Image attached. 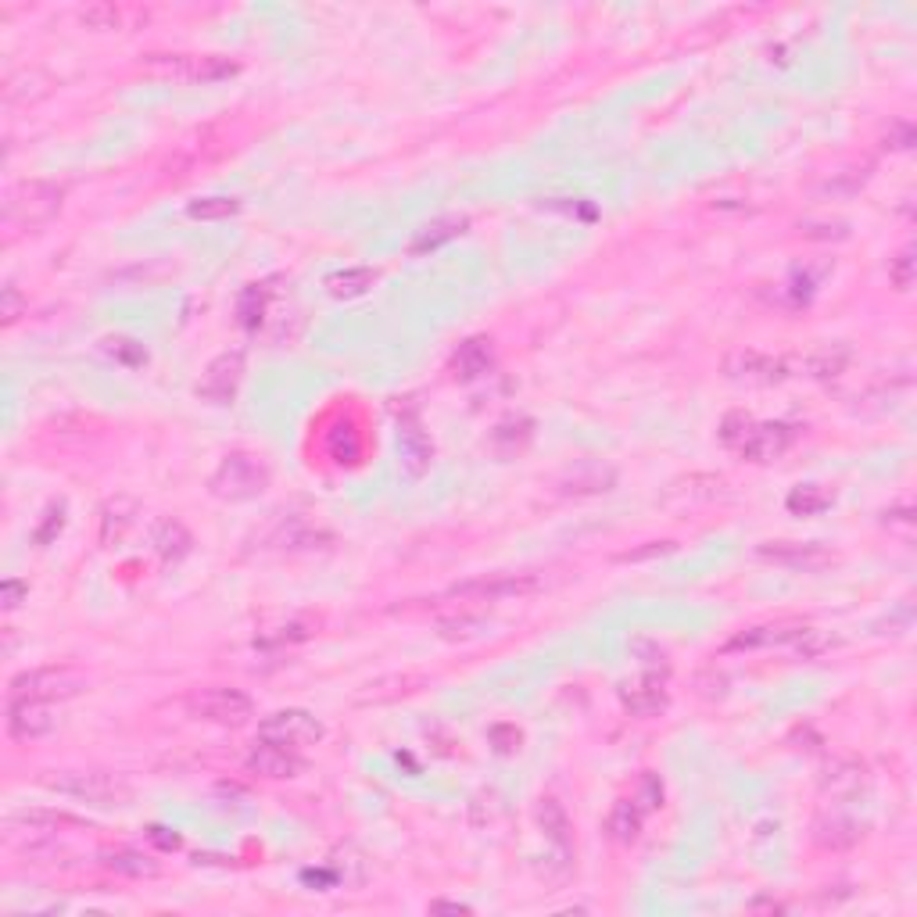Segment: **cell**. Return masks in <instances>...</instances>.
<instances>
[{"instance_id":"cell-1","label":"cell","mask_w":917,"mask_h":917,"mask_svg":"<svg viewBox=\"0 0 917 917\" xmlns=\"http://www.w3.org/2000/svg\"><path fill=\"white\" fill-rule=\"evenodd\" d=\"M65 187L54 180H22L4 201V223L11 230H40L61 212Z\"/></svg>"},{"instance_id":"cell-2","label":"cell","mask_w":917,"mask_h":917,"mask_svg":"<svg viewBox=\"0 0 917 917\" xmlns=\"http://www.w3.org/2000/svg\"><path fill=\"white\" fill-rule=\"evenodd\" d=\"M269 488V466L251 452H230L215 466L208 491L223 502H248Z\"/></svg>"},{"instance_id":"cell-3","label":"cell","mask_w":917,"mask_h":917,"mask_svg":"<svg viewBox=\"0 0 917 917\" xmlns=\"http://www.w3.org/2000/svg\"><path fill=\"white\" fill-rule=\"evenodd\" d=\"M86 688V678L76 667H40L18 674L8 685V699H33V703H61Z\"/></svg>"},{"instance_id":"cell-4","label":"cell","mask_w":917,"mask_h":917,"mask_svg":"<svg viewBox=\"0 0 917 917\" xmlns=\"http://www.w3.org/2000/svg\"><path fill=\"white\" fill-rule=\"evenodd\" d=\"M54 792L61 796H72L79 803H90V806H126L129 803V785L112 774H101V771H69V774H58V778H47Z\"/></svg>"},{"instance_id":"cell-5","label":"cell","mask_w":917,"mask_h":917,"mask_svg":"<svg viewBox=\"0 0 917 917\" xmlns=\"http://www.w3.org/2000/svg\"><path fill=\"white\" fill-rule=\"evenodd\" d=\"M187 713L198 720H208V724H230V728H240L248 724L255 706L244 692L237 688H198V692L187 699Z\"/></svg>"},{"instance_id":"cell-6","label":"cell","mask_w":917,"mask_h":917,"mask_svg":"<svg viewBox=\"0 0 917 917\" xmlns=\"http://www.w3.org/2000/svg\"><path fill=\"white\" fill-rule=\"evenodd\" d=\"M534 592H541L538 574H484L477 581L455 584L448 595L463 602H506V599H527Z\"/></svg>"},{"instance_id":"cell-7","label":"cell","mask_w":917,"mask_h":917,"mask_svg":"<svg viewBox=\"0 0 917 917\" xmlns=\"http://www.w3.org/2000/svg\"><path fill=\"white\" fill-rule=\"evenodd\" d=\"M258 738L269 742V746H287V749L316 746L319 738H323V720L309 710H280L258 724Z\"/></svg>"},{"instance_id":"cell-8","label":"cell","mask_w":917,"mask_h":917,"mask_svg":"<svg viewBox=\"0 0 917 917\" xmlns=\"http://www.w3.org/2000/svg\"><path fill=\"white\" fill-rule=\"evenodd\" d=\"M398 463H402L405 477L412 480L427 477L430 463H434V445H430L427 430L420 423V412L412 405L398 409Z\"/></svg>"},{"instance_id":"cell-9","label":"cell","mask_w":917,"mask_h":917,"mask_svg":"<svg viewBox=\"0 0 917 917\" xmlns=\"http://www.w3.org/2000/svg\"><path fill=\"white\" fill-rule=\"evenodd\" d=\"M724 373H728L735 384L771 387V384H781V380H789V362L746 348V352H731L728 355V362H724Z\"/></svg>"},{"instance_id":"cell-10","label":"cell","mask_w":917,"mask_h":917,"mask_svg":"<svg viewBox=\"0 0 917 917\" xmlns=\"http://www.w3.org/2000/svg\"><path fill=\"white\" fill-rule=\"evenodd\" d=\"M617 488V470L599 459H581V463L566 466L563 477L556 480V491L566 498H588V495H606Z\"/></svg>"},{"instance_id":"cell-11","label":"cell","mask_w":917,"mask_h":917,"mask_svg":"<svg viewBox=\"0 0 917 917\" xmlns=\"http://www.w3.org/2000/svg\"><path fill=\"white\" fill-rule=\"evenodd\" d=\"M240 380H244V352H223L219 359L208 362L198 395L212 405H230L237 398Z\"/></svg>"},{"instance_id":"cell-12","label":"cell","mask_w":917,"mask_h":917,"mask_svg":"<svg viewBox=\"0 0 917 917\" xmlns=\"http://www.w3.org/2000/svg\"><path fill=\"white\" fill-rule=\"evenodd\" d=\"M756 556L767 559V563L789 566V570H803V574H814V570H824V566L835 563L832 552L817 545V541H767V545L756 549Z\"/></svg>"},{"instance_id":"cell-13","label":"cell","mask_w":917,"mask_h":917,"mask_svg":"<svg viewBox=\"0 0 917 917\" xmlns=\"http://www.w3.org/2000/svg\"><path fill=\"white\" fill-rule=\"evenodd\" d=\"M849 359H853V348L842 341L835 344H817V348H810L806 355H799V359H785L789 362V377H810V380H832L839 377V373H846Z\"/></svg>"},{"instance_id":"cell-14","label":"cell","mask_w":917,"mask_h":917,"mask_svg":"<svg viewBox=\"0 0 917 917\" xmlns=\"http://www.w3.org/2000/svg\"><path fill=\"white\" fill-rule=\"evenodd\" d=\"M796 441V427L792 423H753L746 445L738 448L742 459L749 463H774L778 455H785Z\"/></svg>"},{"instance_id":"cell-15","label":"cell","mask_w":917,"mask_h":917,"mask_svg":"<svg viewBox=\"0 0 917 917\" xmlns=\"http://www.w3.org/2000/svg\"><path fill=\"white\" fill-rule=\"evenodd\" d=\"M620 703L631 717H660L667 710V678L645 670L642 678L620 685Z\"/></svg>"},{"instance_id":"cell-16","label":"cell","mask_w":917,"mask_h":917,"mask_svg":"<svg viewBox=\"0 0 917 917\" xmlns=\"http://www.w3.org/2000/svg\"><path fill=\"white\" fill-rule=\"evenodd\" d=\"M54 731L51 703H33V699H8V735L18 742H36V738Z\"/></svg>"},{"instance_id":"cell-17","label":"cell","mask_w":917,"mask_h":917,"mask_svg":"<svg viewBox=\"0 0 917 917\" xmlns=\"http://www.w3.org/2000/svg\"><path fill=\"white\" fill-rule=\"evenodd\" d=\"M803 620H774V624H756L738 631L724 652H753V649H774V645H792L796 635L803 631Z\"/></svg>"},{"instance_id":"cell-18","label":"cell","mask_w":917,"mask_h":917,"mask_svg":"<svg viewBox=\"0 0 917 917\" xmlns=\"http://www.w3.org/2000/svg\"><path fill=\"white\" fill-rule=\"evenodd\" d=\"M248 771L262 774V778L283 781V778H298V774L305 771V760L287 746H269V742H262V746L248 756Z\"/></svg>"},{"instance_id":"cell-19","label":"cell","mask_w":917,"mask_h":917,"mask_svg":"<svg viewBox=\"0 0 917 917\" xmlns=\"http://www.w3.org/2000/svg\"><path fill=\"white\" fill-rule=\"evenodd\" d=\"M491 366H495V355H491L488 337H470V341L459 344V352L452 355L455 377L463 380V384H473V380L488 377Z\"/></svg>"},{"instance_id":"cell-20","label":"cell","mask_w":917,"mask_h":917,"mask_svg":"<svg viewBox=\"0 0 917 917\" xmlns=\"http://www.w3.org/2000/svg\"><path fill=\"white\" fill-rule=\"evenodd\" d=\"M538 824L541 832H545V839L556 846V853L563 860H570V849H574V828H570V817H566L563 803L559 799H541L538 803Z\"/></svg>"},{"instance_id":"cell-21","label":"cell","mask_w":917,"mask_h":917,"mask_svg":"<svg viewBox=\"0 0 917 917\" xmlns=\"http://www.w3.org/2000/svg\"><path fill=\"white\" fill-rule=\"evenodd\" d=\"M860 835H864V828H860L853 817H846V814H821L814 821V839L821 842L824 849H849V846H857L860 842Z\"/></svg>"},{"instance_id":"cell-22","label":"cell","mask_w":917,"mask_h":917,"mask_svg":"<svg viewBox=\"0 0 917 917\" xmlns=\"http://www.w3.org/2000/svg\"><path fill=\"white\" fill-rule=\"evenodd\" d=\"M466 226H470V219H466V215H441V219L427 223L420 233H416V237H412L409 251H412V255H427V251H438L441 244H448V240L459 237Z\"/></svg>"},{"instance_id":"cell-23","label":"cell","mask_w":917,"mask_h":917,"mask_svg":"<svg viewBox=\"0 0 917 917\" xmlns=\"http://www.w3.org/2000/svg\"><path fill=\"white\" fill-rule=\"evenodd\" d=\"M8 828H22L29 835H54L61 828H83V821L72 814H58V810H18L11 814Z\"/></svg>"},{"instance_id":"cell-24","label":"cell","mask_w":917,"mask_h":917,"mask_svg":"<svg viewBox=\"0 0 917 917\" xmlns=\"http://www.w3.org/2000/svg\"><path fill=\"white\" fill-rule=\"evenodd\" d=\"M151 545H155V552L165 559V563H180V559L190 556V549H194V538H190V531L180 520H162L155 527Z\"/></svg>"},{"instance_id":"cell-25","label":"cell","mask_w":917,"mask_h":917,"mask_svg":"<svg viewBox=\"0 0 917 917\" xmlns=\"http://www.w3.org/2000/svg\"><path fill=\"white\" fill-rule=\"evenodd\" d=\"M642 806L635 803V799H620L613 810H609L606 817V832L613 842H620V846H631V842L638 839V832H642Z\"/></svg>"},{"instance_id":"cell-26","label":"cell","mask_w":917,"mask_h":917,"mask_svg":"<svg viewBox=\"0 0 917 917\" xmlns=\"http://www.w3.org/2000/svg\"><path fill=\"white\" fill-rule=\"evenodd\" d=\"M864 767L857 760H835L828 771L821 774V789L832 792V796H853V792L864 789Z\"/></svg>"},{"instance_id":"cell-27","label":"cell","mask_w":917,"mask_h":917,"mask_svg":"<svg viewBox=\"0 0 917 917\" xmlns=\"http://www.w3.org/2000/svg\"><path fill=\"white\" fill-rule=\"evenodd\" d=\"M373 280H377V273L366 266L337 269V273L326 276V291L334 294V298H359V294H366L373 287Z\"/></svg>"},{"instance_id":"cell-28","label":"cell","mask_w":917,"mask_h":917,"mask_svg":"<svg viewBox=\"0 0 917 917\" xmlns=\"http://www.w3.org/2000/svg\"><path fill=\"white\" fill-rule=\"evenodd\" d=\"M101 864L112 867V871H119V875H129V878L158 875V860L144 857V853H137V849H115V853H104Z\"/></svg>"},{"instance_id":"cell-29","label":"cell","mask_w":917,"mask_h":917,"mask_svg":"<svg viewBox=\"0 0 917 917\" xmlns=\"http://www.w3.org/2000/svg\"><path fill=\"white\" fill-rule=\"evenodd\" d=\"M785 506H789L792 516H817L824 509H832V495L824 488H817V484H799V488L789 491Z\"/></svg>"},{"instance_id":"cell-30","label":"cell","mask_w":917,"mask_h":917,"mask_svg":"<svg viewBox=\"0 0 917 917\" xmlns=\"http://www.w3.org/2000/svg\"><path fill=\"white\" fill-rule=\"evenodd\" d=\"M484 631H488V620L470 617V613L438 620V635L445 638V642H466V638H477V635H484Z\"/></svg>"},{"instance_id":"cell-31","label":"cell","mask_w":917,"mask_h":917,"mask_svg":"<svg viewBox=\"0 0 917 917\" xmlns=\"http://www.w3.org/2000/svg\"><path fill=\"white\" fill-rule=\"evenodd\" d=\"M240 212V201L237 198H198L187 205L190 219H201V223H215V219H230V215Z\"/></svg>"},{"instance_id":"cell-32","label":"cell","mask_w":917,"mask_h":917,"mask_svg":"<svg viewBox=\"0 0 917 917\" xmlns=\"http://www.w3.org/2000/svg\"><path fill=\"white\" fill-rule=\"evenodd\" d=\"M362 452V441L359 434H355L352 423H337L334 430H330V455H334L337 463H355Z\"/></svg>"},{"instance_id":"cell-33","label":"cell","mask_w":917,"mask_h":917,"mask_svg":"<svg viewBox=\"0 0 917 917\" xmlns=\"http://www.w3.org/2000/svg\"><path fill=\"white\" fill-rule=\"evenodd\" d=\"M129 523H133V502L119 498V502H112V506H104V516H101V541L104 545H108L112 538H122V531H126Z\"/></svg>"},{"instance_id":"cell-34","label":"cell","mask_w":917,"mask_h":917,"mask_svg":"<svg viewBox=\"0 0 917 917\" xmlns=\"http://www.w3.org/2000/svg\"><path fill=\"white\" fill-rule=\"evenodd\" d=\"M240 65L230 58H219V54H205L198 58V69H194V83H223V79L237 76Z\"/></svg>"},{"instance_id":"cell-35","label":"cell","mask_w":917,"mask_h":917,"mask_svg":"<svg viewBox=\"0 0 917 917\" xmlns=\"http://www.w3.org/2000/svg\"><path fill=\"white\" fill-rule=\"evenodd\" d=\"M832 645H835V638L828 635V631H821V627H803L796 635V642H792V649H796V656H803V660H817V656H824Z\"/></svg>"},{"instance_id":"cell-36","label":"cell","mask_w":917,"mask_h":917,"mask_svg":"<svg viewBox=\"0 0 917 917\" xmlns=\"http://www.w3.org/2000/svg\"><path fill=\"white\" fill-rule=\"evenodd\" d=\"M753 416H746V412H731V416H724V423H720V441L731 448V452H738V448L746 445L749 430H753Z\"/></svg>"},{"instance_id":"cell-37","label":"cell","mask_w":917,"mask_h":917,"mask_svg":"<svg viewBox=\"0 0 917 917\" xmlns=\"http://www.w3.org/2000/svg\"><path fill=\"white\" fill-rule=\"evenodd\" d=\"M871 180V165H864V169H849L842 172V176H835V180H828L821 187V194H832V198H849V194H857L864 183Z\"/></svg>"},{"instance_id":"cell-38","label":"cell","mask_w":917,"mask_h":917,"mask_svg":"<svg viewBox=\"0 0 917 917\" xmlns=\"http://www.w3.org/2000/svg\"><path fill=\"white\" fill-rule=\"evenodd\" d=\"M79 22L86 29H119L122 26V11L115 4H90V8L79 11Z\"/></svg>"},{"instance_id":"cell-39","label":"cell","mask_w":917,"mask_h":917,"mask_svg":"<svg viewBox=\"0 0 917 917\" xmlns=\"http://www.w3.org/2000/svg\"><path fill=\"white\" fill-rule=\"evenodd\" d=\"M104 352L112 355V359L126 362V366H144L147 362V352L137 341H129V337H108V341H104Z\"/></svg>"},{"instance_id":"cell-40","label":"cell","mask_w":917,"mask_h":917,"mask_svg":"<svg viewBox=\"0 0 917 917\" xmlns=\"http://www.w3.org/2000/svg\"><path fill=\"white\" fill-rule=\"evenodd\" d=\"M914 248H903L900 255L889 262V280L896 283V291H910L914 287Z\"/></svg>"},{"instance_id":"cell-41","label":"cell","mask_w":917,"mask_h":917,"mask_svg":"<svg viewBox=\"0 0 917 917\" xmlns=\"http://www.w3.org/2000/svg\"><path fill=\"white\" fill-rule=\"evenodd\" d=\"M22 312H26V298H22V291H18L15 283H8L4 294H0V323L11 326Z\"/></svg>"},{"instance_id":"cell-42","label":"cell","mask_w":917,"mask_h":917,"mask_svg":"<svg viewBox=\"0 0 917 917\" xmlns=\"http://www.w3.org/2000/svg\"><path fill=\"white\" fill-rule=\"evenodd\" d=\"M488 738H491V746H495L502 756H513L523 742V735L513 728V724H495V728L488 731Z\"/></svg>"},{"instance_id":"cell-43","label":"cell","mask_w":917,"mask_h":917,"mask_svg":"<svg viewBox=\"0 0 917 917\" xmlns=\"http://www.w3.org/2000/svg\"><path fill=\"white\" fill-rule=\"evenodd\" d=\"M258 319H262V291H258V287H248L244 298H240V323L248 326V330H255Z\"/></svg>"},{"instance_id":"cell-44","label":"cell","mask_w":917,"mask_h":917,"mask_svg":"<svg viewBox=\"0 0 917 917\" xmlns=\"http://www.w3.org/2000/svg\"><path fill=\"white\" fill-rule=\"evenodd\" d=\"M635 803L642 806V810H656V806L663 803V785H660V778H656V774H645V778H642Z\"/></svg>"},{"instance_id":"cell-45","label":"cell","mask_w":917,"mask_h":917,"mask_svg":"<svg viewBox=\"0 0 917 917\" xmlns=\"http://www.w3.org/2000/svg\"><path fill=\"white\" fill-rule=\"evenodd\" d=\"M29 595V588L18 577H8V581L0 584V606H4V613H15L18 606H22V599Z\"/></svg>"},{"instance_id":"cell-46","label":"cell","mask_w":917,"mask_h":917,"mask_svg":"<svg viewBox=\"0 0 917 917\" xmlns=\"http://www.w3.org/2000/svg\"><path fill=\"white\" fill-rule=\"evenodd\" d=\"M799 230H803V237H814V240H842V237H849L846 223H803Z\"/></svg>"},{"instance_id":"cell-47","label":"cell","mask_w":917,"mask_h":917,"mask_svg":"<svg viewBox=\"0 0 917 917\" xmlns=\"http://www.w3.org/2000/svg\"><path fill=\"white\" fill-rule=\"evenodd\" d=\"M885 523H889V527H896V531L910 534V531H914V513H910V506L889 509V513H885Z\"/></svg>"},{"instance_id":"cell-48","label":"cell","mask_w":917,"mask_h":917,"mask_svg":"<svg viewBox=\"0 0 917 917\" xmlns=\"http://www.w3.org/2000/svg\"><path fill=\"white\" fill-rule=\"evenodd\" d=\"M61 523H65V506H58V509H51V513H47V523H43L40 531H36V541H40V545H43V541H51L54 531H61Z\"/></svg>"},{"instance_id":"cell-49","label":"cell","mask_w":917,"mask_h":917,"mask_svg":"<svg viewBox=\"0 0 917 917\" xmlns=\"http://www.w3.org/2000/svg\"><path fill=\"white\" fill-rule=\"evenodd\" d=\"M147 839L155 842L158 849H180V835H172L169 828H162V824H155V828L147 832Z\"/></svg>"},{"instance_id":"cell-50","label":"cell","mask_w":917,"mask_h":917,"mask_svg":"<svg viewBox=\"0 0 917 917\" xmlns=\"http://www.w3.org/2000/svg\"><path fill=\"white\" fill-rule=\"evenodd\" d=\"M910 144H914V129H910L907 122H900V126H896V137L889 140V147H896V151H907Z\"/></svg>"},{"instance_id":"cell-51","label":"cell","mask_w":917,"mask_h":917,"mask_svg":"<svg viewBox=\"0 0 917 917\" xmlns=\"http://www.w3.org/2000/svg\"><path fill=\"white\" fill-rule=\"evenodd\" d=\"M663 552H674V541H656V545H649L642 552H627L624 559H649V556H663Z\"/></svg>"},{"instance_id":"cell-52","label":"cell","mask_w":917,"mask_h":917,"mask_svg":"<svg viewBox=\"0 0 917 917\" xmlns=\"http://www.w3.org/2000/svg\"><path fill=\"white\" fill-rule=\"evenodd\" d=\"M434 910H452V914H470V907L466 903H434Z\"/></svg>"}]
</instances>
